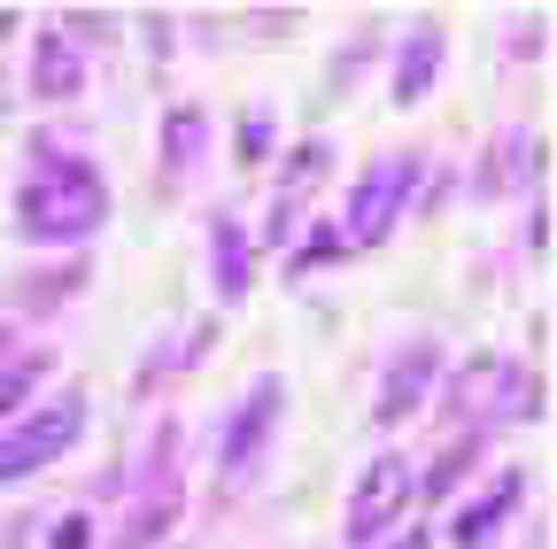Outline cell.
I'll list each match as a JSON object with an SVG mask.
<instances>
[{
  "mask_svg": "<svg viewBox=\"0 0 557 549\" xmlns=\"http://www.w3.org/2000/svg\"><path fill=\"white\" fill-rule=\"evenodd\" d=\"M109 225V178L94 155L70 148V132H32L24 186H16V233L39 248H70Z\"/></svg>",
  "mask_w": 557,
  "mask_h": 549,
  "instance_id": "obj_1",
  "label": "cell"
},
{
  "mask_svg": "<svg viewBox=\"0 0 557 549\" xmlns=\"http://www.w3.org/2000/svg\"><path fill=\"white\" fill-rule=\"evenodd\" d=\"M78 86H86V54L70 47L62 32H39L32 39V93L39 101H70Z\"/></svg>",
  "mask_w": 557,
  "mask_h": 549,
  "instance_id": "obj_13",
  "label": "cell"
},
{
  "mask_svg": "<svg viewBox=\"0 0 557 549\" xmlns=\"http://www.w3.org/2000/svg\"><path fill=\"white\" fill-rule=\"evenodd\" d=\"M480 449H487V434H457V441L442 449V464H434L426 479H418V496H426V503H449V488H457V479L480 464Z\"/></svg>",
  "mask_w": 557,
  "mask_h": 549,
  "instance_id": "obj_16",
  "label": "cell"
},
{
  "mask_svg": "<svg viewBox=\"0 0 557 549\" xmlns=\"http://www.w3.org/2000/svg\"><path fill=\"white\" fill-rule=\"evenodd\" d=\"M47 372H54V357H47V349L16 357V364H0V410H16V402L32 395V379H47Z\"/></svg>",
  "mask_w": 557,
  "mask_h": 549,
  "instance_id": "obj_18",
  "label": "cell"
},
{
  "mask_svg": "<svg viewBox=\"0 0 557 549\" xmlns=\"http://www.w3.org/2000/svg\"><path fill=\"white\" fill-rule=\"evenodd\" d=\"M78 434H86V395H78V387L47 395L24 426L0 434V479H32V472H47L62 449H78Z\"/></svg>",
  "mask_w": 557,
  "mask_h": 549,
  "instance_id": "obj_5",
  "label": "cell"
},
{
  "mask_svg": "<svg viewBox=\"0 0 557 549\" xmlns=\"http://www.w3.org/2000/svg\"><path fill=\"white\" fill-rule=\"evenodd\" d=\"M442 410H449L465 434H496V426L542 419V379L527 364H511V357H472L465 372H449Z\"/></svg>",
  "mask_w": 557,
  "mask_h": 549,
  "instance_id": "obj_2",
  "label": "cell"
},
{
  "mask_svg": "<svg viewBox=\"0 0 557 549\" xmlns=\"http://www.w3.org/2000/svg\"><path fill=\"white\" fill-rule=\"evenodd\" d=\"M542 178V132H504L496 140V163H487V194H527Z\"/></svg>",
  "mask_w": 557,
  "mask_h": 549,
  "instance_id": "obj_14",
  "label": "cell"
},
{
  "mask_svg": "<svg viewBox=\"0 0 557 549\" xmlns=\"http://www.w3.org/2000/svg\"><path fill=\"white\" fill-rule=\"evenodd\" d=\"M395 549H426V526H410V534H403V541H395Z\"/></svg>",
  "mask_w": 557,
  "mask_h": 549,
  "instance_id": "obj_21",
  "label": "cell"
},
{
  "mask_svg": "<svg viewBox=\"0 0 557 549\" xmlns=\"http://www.w3.org/2000/svg\"><path fill=\"white\" fill-rule=\"evenodd\" d=\"M201 148H209V116H201V109H171V116H163V171H171V178L194 171Z\"/></svg>",
  "mask_w": 557,
  "mask_h": 549,
  "instance_id": "obj_15",
  "label": "cell"
},
{
  "mask_svg": "<svg viewBox=\"0 0 557 549\" xmlns=\"http://www.w3.org/2000/svg\"><path fill=\"white\" fill-rule=\"evenodd\" d=\"M418 503V472H410V457H372L364 464V479H357V496H348V541L357 549H372V541H387L395 526H403V511Z\"/></svg>",
  "mask_w": 557,
  "mask_h": 549,
  "instance_id": "obj_6",
  "label": "cell"
},
{
  "mask_svg": "<svg viewBox=\"0 0 557 549\" xmlns=\"http://www.w3.org/2000/svg\"><path fill=\"white\" fill-rule=\"evenodd\" d=\"M9 32H16V9H0V39H9Z\"/></svg>",
  "mask_w": 557,
  "mask_h": 549,
  "instance_id": "obj_22",
  "label": "cell"
},
{
  "mask_svg": "<svg viewBox=\"0 0 557 549\" xmlns=\"http://www.w3.org/2000/svg\"><path fill=\"white\" fill-rule=\"evenodd\" d=\"M333 171V140H302L295 155H287V178H278V201H271V225H263V240L278 248V240H295V225H302V201H310V186Z\"/></svg>",
  "mask_w": 557,
  "mask_h": 549,
  "instance_id": "obj_9",
  "label": "cell"
},
{
  "mask_svg": "<svg viewBox=\"0 0 557 549\" xmlns=\"http://www.w3.org/2000/svg\"><path fill=\"white\" fill-rule=\"evenodd\" d=\"M54 549H86V519H62L54 526Z\"/></svg>",
  "mask_w": 557,
  "mask_h": 549,
  "instance_id": "obj_20",
  "label": "cell"
},
{
  "mask_svg": "<svg viewBox=\"0 0 557 549\" xmlns=\"http://www.w3.org/2000/svg\"><path fill=\"white\" fill-rule=\"evenodd\" d=\"M341 248H348V240H341V225H333V217H318V225L302 233V248L287 255V271H295V279H310V271H325Z\"/></svg>",
  "mask_w": 557,
  "mask_h": 549,
  "instance_id": "obj_17",
  "label": "cell"
},
{
  "mask_svg": "<svg viewBox=\"0 0 557 549\" xmlns=\"http://www.w3.org/2000/svg\"><path fill=\"white\" fill-rule=\"evenodd\" d=\"M434 387H442V340L418 333V340H403V349H395V364H387V379H380V426H403L410 410H426Z\"/></svg>",
  "mask_w": 557,
  "mask_h": 549,
  "instance_id": "obj_8",
  "label": "cell"
},
{
  "mask_svg": "<svg viewBox=\"0 0 557 549\" xmlns=\"http://www.w3.org/2000/svg\"><path fill=\"white\" fill-rule=\"evenodd\" d=\"M209 287H218L225 310L248 302V287H256V240L240 233V217H218V225H209Z\"/></svg>",
  "mask_w": 557,
  "mask_h": 549,
  "instance_id": "obj_11",
  "label": "cell"
},
{
  "mask_svg": "<svg viewBox=\"0 0 557 549\" xmlns=\"http://www.w3.org/2000/svg\"><path fill=\"white\" fill-rule=\"evenodd\" d=\"M442 54H449V39H442V24H418L410 39H403V54H395V109H418L434 93V78H442Z\"/></svg>",
  "mask_w": 557,
  "mask_h": 549,
  "instance_id": "obj_12",
  "label": "cell"
},
{
  "mask_svg": "<svg viewBox=\"0 0 557 549\" xmlns=\"http://www.w3.org/2000/svg\"><path fill=\"white\" fill-rule=\"evenodd\" d=\"M519 503H527V472L511 464V472H496V488L472 496V503L449 519V541H457V549H487V541L511 526V511H519Z\"/></svg>",
  "mask_w": 557,
  "mask_h": 549,
  "instance_id": "obj_10",
  "label": "cell"
},
{
  "mask_svg": "<svg viewBox=\"0 0 557 549\" xmlns=\"http://www.w3.org/2000/svg\"><path fill=\"white\" fill-rule=\"evenodd\" d=\"M271 132H278V116H271V101H248L240 109V163H263L278 140H271Z\"/></svg>",
  "mask_w": 557,
  "mask_h": 549,
  "instance_id": "obj_19",
  "label": "cell"
},
{
  "mask_svg": "<svg viewBox=\"0 0 557 549\" xmlns=\"http://www.w3.org/2000/svg\"><path fill=\"white\" fill-rule=\"evenodd\" d=\"M186 511V488H178V419L156 426L148 457H139V488H132V519L116 526V549H156Z\"/></svg>",
  "mask_w": 557,
  "mask_h": 549,
  "instance_id": "obj_3",
  "label": "cell"
},
{
  "mask_svg": "<svg viewBox=\"0 0 557 549\" xmlns=\"http://www.w3.org/2000/svg\"><path fill=\"white\" fill-rule=\"evenodd\" d=\"M278 419H287V387L278 379H256L248 395H240V410L225 419V441H218V479H240L263 464V449H271V434H278Z\"/></svg>",
  "mask_w": 557,
  "mask_h": 549,
  "instance_id": "obj_7",
  "label": "cell"
},
{
  "mask_svg": "<svg viewBox=\"0 0 557 549\" xmlns=\"http://www.w3.org/2000/svg\"><path fill=\"white\" fill-rule=\"evenodd\" d=\"M418 194V155H372L364 171H357V186H348V201H341V240L348 248H380L395 225H403V201Z\"/></svg>",
  "mask_w": 557,
  "mask_h": 549,
  "instance_id": "obj_4",
  "label": "cell"
}]
</instances>
